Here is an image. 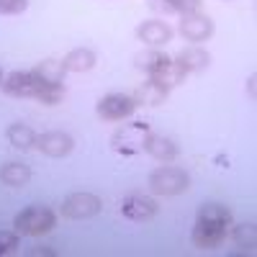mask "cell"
Returning <instances> with one entry per match:
<instances>
[{"mask_svg":"<svg viewBox=\"0 0 257 257\" xmlns=\"http://www.w3.org/2000/svg\"><path fill=\"white\" fill-rule=\"evenodd\" d=\"M95 62H98V57L88 47H77V49H72L67 57L62 59V64H64L67 72H90L95 67Z\"/></svg>","mask_w":257,"mask_h":257,"instance_id":"cell-15","label":"cell"},{"mask_svg":"<svg viewBox=\"0 0 257 257\" xmlns=\"http://www.w3.org/2000/svg\"><path fill=\"white\" fill-rule=\"evenodd\" d=\"M31 72H34L41 82H57V85H62V82H64V75H67L64 64L57 62V59H44V62H39Z\"/></svg>","mask_w":257,"mask_h":257,"instance_id":"cell-20","label":"cell"},{"mask_svg":"<svg viewBox=\"0 0 257 257\" xmlns=\"http://www.w3.org/2000/svg\"><path fill=\"white\" fill-rule=\"evenodd\" d=\"M137 36H139V41H144V44H149V47H165L167 41H173V29H170L167 21L152 18V21L139 24Z\"/></svg>","mask_w":257,"mask_h":257,"instance_id":"cell-11","label":"cell"},{"mask_svg":"<svg viewBox=\"0 0 257 257\" xmlns=\"http://www.w3.org/2000/svg\"><path fill=\"white\" fill-rule=\"evenodd\" d=\"M3 93L11 98H34L41 88V80L34 72H24V70H13L11 75L3 77Z\"/></svg>","mask_w":257,"mask_h":257,"instance_id":"cell-7","label":"cell"},{"mask_svg":"<svg viewBox=\"0 0 257 257\" xmlns=\"http://www.w3.org/2000/svg\"><path fill=\"white\" fill-rule=\"evenodd\" d=\"M170 62H173V59H170L165 52H160L157 47H152V49H147V52H142V54L134 57V64H137L139 70H144L149 77H155L162 67H167Z\"/></svg>","mask_w":257,"mask_h":257,"instance_id":"cell-16","label":"cell"},{"mask_svg":"<svg viewBox=\"0 0 257 257\" xmlns=\"http://www.w3.org/2000/svg\"><path fill=\"white\" fill-rule=\"evenodd\" d=\"M62 98H64V85H57V82H41L39 93L34 95V100L44 103V105H57L62 103Z\"/></svg>","mask_w":257,"mask_h":257,"instance_id":"cell-23","label":"cell"},{"mask_svg":"<svg viewBox=\"0 0 257 257\" xmlns=\"http://www.w3.org/2000/svg\"><path fill=\"white\" fill-rule=\"evenodd\" d=\"M247 88H249V98L254 100V75H249V80H247Z\"/></svg>","mask_w":257,"mask_h":257,"instance_id":"cell-27","label":"cell"},{"mask_svg":"<svg viewBox=\"0 0 257 257\" xmlns=\"http://www.w3.org/2000/svg\"><path fill=\"white\" fill-rule=\"evenodd\" d=\"M152 134L149 126L144 121H134V123H123L121 128H116L113 137H111V149L116 155H123V157H134L144 149V142L147 137Z\"/></svg>","mask_w":257,"mask_h":257,"instance_id":"cell-4","label":"cell"},{"mask_svg":"<svg viewBox=\"0 0 257 257\" xmlns=\"http://www.w3.org/2000/svg\"><path fill=\"white\" fill-rule=\"evenodd\" d=\"M231 239H234V244L237 247H242V249H254V244H257V229H254V224L249 221V224H237L231 229Z\"/></svg>","mask_w":257,"mask_h":257,"instance_id":"cell-21","label":"cell"},{"mask_svg":"<svg viewBox=\"0 0 257 257\" xmlns=\"http://www.w3.org/2000/svg\"><path fill=\"white\" fill-rule=\"evenodd\" d=\"M201 3L203 0H149V8L165 16H183V13L201 11Z\"/></svg>","mask_w":257,"mask_h":257,"instance_id":"cell-17","label":"cell"},{"mask_svg":"<svg viewBox=\"0 0 257 257\" xmlns=\"http://www.w3.org/2000/svg\"><path fill=\"white\" fill-rule=\"evenodd\" d=\"M178 31L183 34V39H188V41H206V39H211V34H213V21L206 16V13H201V11H193V13H183L180 16V24H178Z\"/></svg>","mask_w":257,"mask_h":257,"instance_id":"cell-9","label":"cell"},{"mask_svg":"<svg viewBox=\"0 0 257 257\" xmlns=\"http://www.w3.org/2000/svg\"><path fill=\"white\" fill-rule=\"evenodd\" d=\"M121 213L128 221H149L157 216V201L144 193H128L121 201Z\"/></svg>","mask_w":257,"mask_h":257,"instance_id":"cell-8","label":"cell"},{"mask_svg":"<svg viewBox=\"0 0 257 257\" xmlns=\"http://www.w3.org/2000/svg\"><path fill=\"white\" fill-rule=\"evenodd\" d=\"M188 188H190V175L173 165H162L149 175V190L155 196H180Z\"/></svg>","mask_w":257,"mask_h":257,"instance_id":"cell-3","label":"cell"},{"mask_svg":"<svg viewBox=\"0 0 257 257\" xmlns=\"http://www.w3.org/2000/svg\"><path fill=\"white\" fill-rule=\"evenodd\" d=\"M175 62L185 70V75H190V72H203L208 64H211V54H208L206 49H201V47H188V49H183V52L175 57Z\"/></svg>","mask_w":257,"mask_h":257,"instance_id":"cell-14","label":"cell"},{"mask_svg":"<svg viewBox=\"0 0 257 257\" xmlns=\"http://www.w3.org/2000/svg\"><path fill=\"white\" fill-rule=\"evenodd\" d=\"M29 8V0H0V16H18Z\"/></svg>","mask_w":257,"mask_h":257,"instance_id":"cell-25","label":"cell"},{"mask_svg":"<svg viewBox=\"0 0 257 257\" xmlns=\"http://www.w3.org/2000/svg\"><path fill=\"white\" fill-rule=\"evenodd\" d=\"M18 244H21V234L18 231H0V257L16 252Z\"/></svg>","mask_w":257,"mask_h":257,"instance_id":"cell-24","label":"cell"},{"mask_svg":"<svg viewBox=\"0 0 257 257\" xmlns=\"http://www.w3.org/2000/svg\"><path fill=\"white\" fill-rule=\"evenodd\" d=\"M167 95H170V88L162 85L160 80H155V77H149L147 82H142L134 90L137 105H162L167 100Z\"/></svg>","mask_w":257,"mask_h":257,"instance_id":"cell-12","label":"cell"},{"mask_svg":"<svg viewBox=\"0 0 257 257\" xmlns=\"http://www.w3.org/2000/svg\"><path fill=\"white\" fill-rule=\"evenodd\" d=\"M13 226L18 234L26 237H41L57 226V213L49 206H29L13 219Z\"/></svg>","mask_w":257,"mask_h":257,"instance_id":"cell-2","label":"cell"},{"mask_svg":"<svg viewBox=\"0 0 257 257\" xmlns=\"http://www.w3.org/2000/svg\"><path fill=\"white\" fill-rule=\"evenodd\" d=\"M29 254H54V249H47V247H36V249H31Z\"/></svg>","mask_w":257,"mask_h":257,"instance_id":"cell-26","label":"cell"},{"mask_svg":"<svg viewBox=\"0 0 257 257\" xmlns=\"http://www.w3.org/2000/svg\"><path fill=\"white\" fill-rule=\"evenodd\" d=\"M0 180L11 188H24L31 180V170L24 162H6L0 167Z\"/></svg>","mask_w":257,"mask_h":257,"instance_id":"cell-19","label":"cell"},{"mask_svg":"<svg viewBox=\"0 0 257 257\" xmlns=\"http://www.w3.org/2000/svg\"><path fill=\"white\" fill-rule=\"evenodd\" d=\"M134 111H137V100H134V95H126V93H108L95 105V113L103 121H123Z\"/></svg>","mask_w":257,"mask_h":257,"instance_id":"cell-5","label":"cell"},{"mask_svg":"<svg viewBox=\"0 0 257 257\" xmlns=\"http://www.w3.org/2000/svg\"><path fill=\"white\" fill-rule=\"evenodd\" d=\"M155 80H160L162 85H167V88H178V85L185 82V70L173 59V62L167 64V67H162V70L155 75Z\"/></svg>","mask_w":257,"mask_h":257,"instance_id":"cell-22","label":"cell"},{"mask_svg":"<svg viewBox=\"0 0 257 257\" xmlns=\"http://www.w3.org/2000/svg\"><path fill=\"white\" fill-rule=\"evenodd\" d=\"M234 216L224 203H203L198 208L196 224H193L190 239L198 249H216L226 242V234Z\"/></svg>","mask_w":257,"mask_h":257,"instance_id":"cell-1","label":"cell"},{"mask_svg":"<svg viewBox=\"0 0 257 257\" xmlns=\"http://www.w3.org/2000/svg\"><path fill=\"white\" fill-rule=\"evenodd\" d=\"M100 198L93 193H70L62 201V216L72 219V221H82V219H93L100 211Z\"/></svg>","mask_w":257,"mask_h":257,"instance_id":"cell-6","label":"cell"},{"mask_svg":"<svg viewBox=\"0 0 257 257\" xmlns=\"http://www.w3.org/2000/svg\"><path fill=\"white\" fill-rule=\"evenodd\" d=\"M6 137H8L11 147L21 149V152H29L31 147H36V134H34V128L29 123H11Z\"/></svg>","mask_w":257,"mask_h":257,"instance_id":"cell-18","label":"cell"},{"mask_svg":"<svg viewBox=\"0 0 257 257\" xmlns=\"http://www.w3.org/2000/svg\"><path fill=\"white\" fill-rule=\"evenodd\" d=\"M144 152L149 157H155L157 162H173L178 157V144L170 139V137H162V134H149L147 142H144Z\"/></svg>","mask_w":257,"mask_h":257,"instance_id":"cell-13","label":"cell"},{"mask_svg":"<svg viewBox=\"0 0 257 257\" xmlns=\"http://www.w3.org/2000/svg\"><path fill=\"white\" fill-rule=\"evenodd\" d=\"M72 147H75V139L67 132H47V134L36 137V149L41 155L54 157V160L67 157L72 152Z\"/></svg>","mask_w":257,"mask_h":257,"instance_id":"cell-10","label":"cell"},{"mask_svg":"<svg viewBox=\"0 0 257 257\" xmlns=\"http://www.w3.org/2000/svg\"><path fill=\"white\" fill-rule=\"evenodd\" d=\"M0 82H3V72H0Z\"/></svg>","mask_w":257,"mask_h":257,"instance_id":"cell-28","label":"cell"}]
</instances>
